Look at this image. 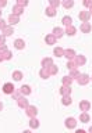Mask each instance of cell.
<instances>
[{
	"mask_svg": "<svg viewBox=\"0 0 92 133\" xmlns=\"http://www.w3.org/2000/svg\"><path fill=\"white\" fill-rule=\"evenodd\" d=\"M60 93L64 96V97H66V96H70V93H71V87H70V86H63L61 89H60Z\"/></svg>",
	"mask_w": 92,
	"mask_h": 133,
	"instance_id": "14",
	"label": "cell"
},
{
	"mask_svg": "<svg viewBox=\"0 0 92 133\" xmlns=\"http://www.w3.org/2000/svg\"><path fill=\"white\" fill-rule=\"evenodd\" d=\"M45 42L48 44H54V43H56V37H54L53 35H48L45 37Z\"/></svg>",
	"mask_w": 92,
	"mask_h": 133,
	"instance_id": "19",
	"label": "cell"
},
{
	"mask_svg": "<svg viewBox=\"0 0 92 133\" xmlns=\"http://www.w3.org/2000/svg\"><path fill=\"white\" fill-rule=\"evenodd\" d=\"M59 6H60V2H59V0H52V2H50V7L56 8V7H59Z\"/></svg>",
	"mask_w": 92,
	"mask_h": 133,
	"instance_id": "32",
	"label": "cell"
},
{
	"mask_svg": "<svg viewBox=\"0 0 92 133\" xmlns=\"http://www.w3.org/2000/svg\"><path fill=\"white\" fill-rule=\"evenodd\" d=\"M75 76H79V74H78V71L73 69V71H71V75H70V78L73 79V78H75Z\"/></svg>",
	"mask_w": 92,
	"mask_h": 133,
	"instance_id": "35",
	"label": "cell"
},
{
	"mask_svg": "<svg viewBox=\"0 0 92 133\" xmlns=\"http://www.w3.org/2000/svg\"><path fill=\"white\" fill-rule=\"evenodd\" d=\"M13 78H14V81H21V78H22V74H21L20 71H15V72L13 74Z\"/></svg>",
	"mask_w": 92,
	"mask_h": 133,
	"instance_id": "28",
	"label": "cell"
},
{
	"mask_svg": "<svg viewBox=\"0 0 92 133\" xmlns=\"http://www.w3.org/2000/svg\"><path fill=\"white\" fill-rule=\"evenodd\" d=\"M84 6L92 8V0H85V2H84Z\"/></svg>",
	"mask_w": 92,
	"mask_h": 133,
	"instance_id": "36",
	"label": "cell"
},
{
	"mask_svg": "<svg viewBox=\"0 0 92 133\" xmlns=\"http://www.w3.org/2000/svg\"><path fill=\"white\" fill-rule=\"evenodd\" d=\"M91 81H92V78H91Z\"/></svg>",
	"mask_w": 92,
	"mask_h": 133,
	"instance_id": "49",
	"label": "cell"
},
{
	"mask_svg": "<svg viewBox=\"0 0 92 133\" xmlns=\"http://www.w3.org/2000/svg\"><path fill=\"white\" fill-rule=\"evenodd\" d=\"M24 133H31V132H29V130H24Z\"/></svg>",
	"mask_w": 92,
	"mask_h": 133,
	"instance_id": "45",
	"label": "cell"
},
{
	"mask_svg": "<svg viewBox=\"0 0 92 133\" xmlns=\"http://www.w3.org/2000/svg\"><path fill=\"white\" fill-rule=\"evenodd\" d=\"M64 57H67L68 60H74L75 51H74V50H66V51H64Z\"/></svg>",
	"mask_w": 92,
	"mask_h": 133,
	"instance_id": "16",
	"label": "cell"
},
{
	"mask_svg": "<svg viewBox=\"0 0 92 133\" xmlns=\"http://www.w3.org/2000/svg\"><path fill=\"white\" fill-rule=\"evenodd\" d=\"M29 126H31L32 129H36L38 126H39V122H38L35 118H31V121H29Z\"/></svg>",
	"mask_w": 92,
	"mask_h": 133,
	"instance_id": "26",
	"label": "cell"
},
{
	"mask_svg": "<svg viewBox=\"0 0 92 133\" xmlns=\"http://www.w3.org/2000/svg\"><path fill=\"white\" fill-rule=\"evenodd\" d=\"M22 11H24V8L21 7V6H18V4L13 7V14H14V15H20V14H22Z\"/></svg>",
	"mask_w": 92,
	"mask_h": 133,
	"instance_id": "15",
	"label": "cell"
},
{
	"mask_svg": "<svg viewBox=\"0 0 92 133\" xmlns=\"http://www.w3.org/2000/svg\"><path fill=\"white\" fill-rule=\"evenodd\" d=\"M27 2H22V0H20V2H18V6H27Z\"/></svg>",
	"mask_w": 92,
	"mask_h": 133,
	"instance_id": "40",
	"label": "cell"
},
{
	"mask_svg": "<svg viewBox=\"0 0 92 133\" xmlns=\"http://www.w3.org/2000/svg\"><path fill=\"white\" fill-rule=\"evenodd\" d=\"M71 82H73V79H71L70 76H64V78H63V85H64V86H70Z\"/></svg>",
	"mask_w": 92,
	"mask_h": 133,
	"instance_id": "27",
	"label": "cell"
},
{
	"mask_svg": "<svg viewBox=\"0 0 92 133\" xmlns=\"http://www.w3.org/2000/svg\"><path fill=\"white\" fill-rule=\"evenodd\" d=\"M61 103H63V105H70V104L73 103V100H71L70 96H66V97H63Z\"/></svg>",
	"mask_w": 92,
	"mask_h": 133,
	"instance_id": "24",
	"label": "cell"
},
{
	"mask_svg": "<svg viewBox=\"0 0 92 133\" xmlns=\"http://www.w3.org/2000/svg\"><path fill=\"white\" fill-rule=\"evenodd\" d=\"M14 46H15V49L21 50V49H24V47H25V42H24L22 39H17V40L14 42Z\"/></svg>",
	"mask_w": 92,
	"mask_h": 133,
	"instance_id": "11",
	"label": "cell"
},
{
	"mask_svg": "<svg viewBox=\"0 0 92 133\" xmlns=\"http://www.w3.org/2000/svg\"><path fill=\"white\" fill-rule=\"evenodd\" d=\"M0 15H2V11H0Z\"/></svg>",
	"mask_w": 92,
	"mask_h": 133,
	"instance_id": "48",
	"label": "cell"
},
{
	"mask_svg": "<svg viewBox=\"0 0 92 133\" xmlns=\"http://www.w3.org/2000/svg\"><path fill=\"white\" fill-rule=\"evenodd\" d=\"M2 56H3V58H4V60H10L13 54H11V53H10V51H8V50H7V51H6V53H3Z\"/></svg>",
	"mask_w": 92,
	"mask_h": 133,
	"instance_id": "33",
	"label": "cell"
},
{
	"mask_svg": "<svg viewBox=\"0 0 92 133\" xmlns=\"http://www.w3.org/2000/svg\"><path fill=\"white\" fill-rule=\"evenodd\" d=\"M85 57H84V56H77V57H75L74 58V62H75V65H84V64H85Z\"/></svg>",
	"mask_w": 92,
	"mask_h": 133,
	"instance_id": "9",
	"label": "cell"
},
{
	"mask_svg": "<svg viewBox=\"0 0 92 133\" xmlns=\"http://www.w3.org/2000/svg\"><path fill=\"white\" fill-rule=\"evenodd\" d=\"M46 15H49V17H54V15H56V8H53V7H48V8H46Z\"/></svg>",
	"mask_w": 92,
	"mask_h": 133,
	"instance_id": "23",
	"label": "cell"
},
{
	"mask_svg": "<svg viewBox=\"0 0 92 133\" xmlns=\"http://www.w3.org/2000/svg\"><path fill=\"white\" fill-rule=\"evenodd\" d=\"M78 17L81 21H84V22H88V19L91 18V14H89V11H79Z\"/></svg>",
	"mask_w": 92,
	"mask_h": 133,
	"instance_id": "4",
	"label": "cell"
},
{
	"mask_svg": "<svg viewBox=\"0 0 92 133\" xmlns=\"http://www.w3.org/2000/svg\"><path fill=\"white\" fill-rule=\"evenodd\" d=\"M79 108H81L82 111H88L91 108V103L89 101H81L79 103Z\"/></svg>",
	"mask_w": 92,
	"mask_h": 133,
	"instance_id": "12",
	"label": "cell"
},
{
	"mask_svg": "<svg viewBox=\"0 0 92 133\" xmlns=\"http://www.w3.org/2000/svg\"><path fill=\"white\" fill-rule=\"evenodd\" d=\"M29 93H31V87L29 86H21V89H20V94H22V96H28Z\"/></svg>",
	"mask_w": 92,
	"mask_h": 133,
	"instance_id": "10",
	"label": "cell"
},
{
	"mask_svg": "<svg viewBox=\"0 0 92 133\" xmlns=\"http://www.w3.org/2000/svg\"><path fill=\"white\" fill-rule=\"evenodd\" d=\"M67 66H68V69H75V62H74V60H70L68 62H67Z\"/></svg>",
	"mask_w": 92,
	"mask_h": 133,
	"instance_id": "31",
	"label": "cell"
},
{
	"mask_svg": "<svg viewBox=\"0 0 92 133\" xmlns=\"http://www.w3.org/2000/svg\"><path fill=\"white\" fill-rule=\"evenodd\" d=\"M4 42H6V36L0 35V46H3V44H4Z\"/></svg>",
	"mask_w": 92,
	"mask_h": 133,
	"instance_id": "38",
	"label": "cell"
},
{
	"mask_svg": "<svg viewBox=\"0 0 92 133\" xmlns=\"http://www.w3.org/2000/svg\"><path fill=\"white\" fill-rule=\"evenodd\" d=\"M0 51H2V54H3V53H6V51H7V47H6L4 44H3V46H0Z\"/></svg>",
	"mask_w": 92,
	"mask_h": 133,
	"instance_id": "39",
	"label": "cell"
},
{
	"mask_svg": "<svg viewBox=\"0 0 92 133\" xmlns=\"http://www.w3.org/2000/svg\"><path fill=\"white\" fill-rule=\"evenodd\" d=\"M8 22H10V25H11V26H13V25H15L17 22H20V18H18V15L10 14V17H8Z\"/></svg>",
	"mask_w": 92,
	"mask_h": 133,
	"instance_id": "8",
	"label": "cell"
},
{
	"mask_svg": "<svg viewBox=\"0 0 92 133\" xmlns=\"http://www.w3.org/2000/svg\"><path fill=\"white\" fill-rule=\"evenodd\" d=\"M54 56H57V57H61V56H64V50H63L61 47H56L54 49Z\"/></svg>",
	"mask_w": 92,
	"mask_h": 133,
	"instance_id": "25",
	"label": "cell"
},
{
	"mask_svg": "<svg viewBox=\"0 0 92 133\" xmlns=\"http://www.w3.org/2000/svg\"><path fill=\"white\" fill-rule=\"evenodd\" d=\"M61 22L64 24L66 26H70V25H73V19H71V17H68V15H66V17H63Z\"/></svg>",
	"mask_w": 92,
	"mask_h": 133,
	"instance_id": "17",
	"label": "cell"
},
{
	"mask_svg": "<svg viewBox=\"0 0 92 133\" xmlns=\"http://www.w3.org/2000/svg\"><path fill=\"white\" fill-rule=\"evenodd\" d=\"M48 69H49V72H50V75H54V74H57V71H59L56 65H50V66H49Z\"/></svg>",
	"mask_w": 92,
	"mask_h": 133,
	"instance_id": "30",
	"label": "cell"
},
{
	"mask_svg": "<svg viewBox=\"0 0 92 133\" xmlns=\"http://www.w3.org/2000/svg\"><path fill=\"white\" fill-rule=\"evenodd\" d=\"M75 133H85V130H82V129H79V130H77Z\"/></svg>",
	"mask_w": 92,
	"mask_h": 133,
	"instance_id": "42",
	"label": "cell"
},
{
	"mask_svg": "<svg viewBox=\"0 0 92 133\" xmlns=\"http://www.w3.org/2000/svg\"><path fill=\"white\" fill-rule=\"evenodd\" d=\"M66 126L68 129H74L75 126H77V121H75L74 118H67L66 119Z\"/></svg>",
	"mask_w": 92,
	"mask_h": 133,
	"instance_id": "5",
	"label": "cell"
},
{
	"mask_svg": "<svg viewBox=\"0 0 92 133\" xmlns=\"http://www.w3.org/2000/svg\"><path fill=\"white\" fill-rule=\"evenodd\" d=\"M81 31L84 32V33H88V32H91V24H88V22H84L82 25H81Z\"/></svg>",
	"mask_w": 92,
	"mask_h": 133,
	"instance_id": "18",
	"label": "cell"
},
{
	"mask_svg": "<svg viewBox=\"0 0 92 133\" xmlns=\"http://www.w3.org/2000/svg\"><path fill=\"white\" fill-rule=\"evenodd\" d=\"M3 91L6 94H13L15 91V89H14V86H13V83H6V85L3 86Z\"/></svg>",
	"mask_w": 92,
	"mask_h": 133,
	"instance_id": "2",
	"label": "cell"
},
{
	"mask_svg": "<svg viewBox=\"0 0 92 133\" xmlns=\"http://www.w3.org/2000/svg\"><path fill=\"white\" fill-rule=\"evenodd\" d=\"M63 6H64L66 8H70V7L74 6V2H71V0H70V2H64V3H63Z\"/></svg>",
	"mask_w": 92,
	"mask_h": 133,
	"instance_id": "34",
	"label": "cell"
},
{
	"mask_svg": "<svg viewBox=\"0 0 92 133\" xmlns=\"http://www.w3.org/2000/svg\"><path fill=\"white\" fill-rule=\"evenodd\" d=\"M50 65H53L52 58H43V60H42V66H43V68H49Z\"/></svg>",
	"mask_w": 92,
	"mask_h": 133,
	"instance_id": "13",
	"label": "cell"
},
{
	"mask_svg": "<svg viewBox=\"0 0 92 133\" xmlns=\"http://www.w3.org/2000/svg\"><path fill=\"white\" fill-rule=\"evenodd\" d=\"M6 26H7V25H6V22H4V21H3L2 18H0V29H4Z\"/></svg>",
	"mask_w": 92,
	"mask_h": 133,
	"instance_id": "37",
	"label": "cell"
},
{
	"mask_svg": "<svg viewBox=\"0 0 92 133\" xmlns=\"http://www.w3.org/2000/svg\"><path fill=\"white\" fill-rule=\"evenodd\" d=\"M89 14H92V8H91V10H89Z\"/></svg>",
	"mask_w": 92,
	"mask_h": 133,
	"instance_id": "47",
	"label": "cell"
},
{
	"mask_svg": "<svg viewBox=\"0 0 92 133\" xmlns=\"http://www.w3.org/2000/svg\"><path fill=\"white\" fill-rule=\"evenodd\" d=\"M89 133H92V126L89 128Z\"/></svg>",
	"mask_w": 92,
	"mask_h": 133,
	"instance_id": "46",
	"label": "cell"
},
{
	"mask_svg": "<svg viewBox=\"0 0 92 133\" xmlns=\"http://www.w3.org/2000/svg\"><path fill=\"white\" fill-rule=\"evenodd\" d=\"M75 32H77V29H75L73 25H70V26H67V29H66V33L67 35H70V36H73V35H75Z\"/></svg>",
	"mask_w": 92,
	"mask_h": 133,
	"instance_id": "22",
	"label": "cell"
},
{
	"mask_svg": "<svg viewBox=\"0 0 92 133\" xmlns=\"http://www.w3.org/2000/svg\"><path fill=\"white\" fill-rule=\"evenodd\" d=\"M7 4V2H4V0H0V7H4Z\"/></svg>",
	"mask_w": 92,
	"mask_h": 133,
	"instance_id": "41",
	"label": "cell"
},
{
	"mask_svg": "<svg viewBox=\"0 0 92 133\" xmlns=\"http://www.w3.org/2000/svg\"><path fill=\"white\" fill-rule=\"evenodd\" d=\"M39 74H41V76L43 78V79H48V78L50 76V72H49V69H48V68H42Z\"/></svg>",
	"mask_w": 92,
	"mask_h": 133,
	"instance_id": "21",
	"label": "cell"
},
{
	"mask_svg": "<svg viewBox=\"0 0 92 133\" xmlns=\"http://www.w3.org/2000/svg\"><path fill=\"white\" fill-rule=\"evenodd\" d=\"M79 121H81V122H88V121H89V115H88L87 112H84V114L79 116Z\"/></svg>",
	"mask_w": 92,
	"mask_h": 133,
	"instance_id": "29",
	"label": "cell"
},
{
	"mask_svg": "<svg viewBox=\"0 0 92 133\" xmlns=\"http://www.w3.org/2000/svg\"><path fill=\"white\" fill-rule=\"evenodd\" d=\"M2 108H3V104H2V103H0V111H2Z\"/></svg>",
	"mask_w": 92,
	"mask_h": 133,
	"instance_id": "44",
	"label": "cell"
},
{
	"mask_svg": "<svg viewBox=\"0 0 92 133\" xmlns=\"http://www.w3.org/2000/svg\"><path fill=\"white\" fill-rule=\"evenodd\" d=\"M4 60V58H3V56H2V54H0V61H3Z\"/></svg>",
	"mask_w": 92,
	"mask_h": 133,
	"instance_id": "43",
	"label": "cell"
},
{
	"mask_svg": "<svg viewBox=\"0 0 92 133\" xmlns=\"http://www.w3.org/2000/svg\"><path fill=\"white\" fill-rule=\"evenodd\" d=\"M36 114H38L36 107H33V105H28L27 107V115L29 116V118H35Z\"/></svg>",
	"mask_w": 92,
	"mask_h": 133,
	"instance_id": "1",
	"label": "cell"
},
{
	"mask_svg": "<svg viewBox=\"0 0 92 133\" xmlns=\"http://www.w3.org/2000/svg\"><path fill=\"white\" fill-rule=\"evenodd\" d=\"M13 33H14V29H13L11 25H7V26L3 29V36H10Z\"/></svg>",
	"mask_w": 92,
	"mask_h": 133,
	"instance_id": "7",
	"label": "cell"
},
{
	"mask_svg": "<svg viewBox=\"0 0 92 133\" xmlns=\"http://www.w3.org/2000/svg\"><path fill=\"white\" fill-rule=\"evenodd\" d=\"M53 36L57 37V39H59V37H61L63 36V29L61 28H54L53 29Z\"/></svg>",
	"mask_w": 92,
	"mask_h": 133,
	"instance_id": "20",
	"label": "cell"
},
{
	"mask_svg": "<svg viewBox=\"0 0 92 133\" xmlns=\"http://www.w3.org/2000/svg\"><path fill=\"white\" fill-rule=\"evenodd\" d=\"M89 81H91V78L88 76L87 74H82V75H79V76H78V83H79V85H87Z\"/></svg>",
	"mask_w": 92,
	"mask_h": 133,
	"instance_id": "3",
	"label": "cell"
},
{
	"mask_svg": "<svg viewBox=\"0 0 92 133\" xmlns=\"http://www.w3.org/2000/svg\"><path fill=\"white\" fill-rule=\"evenodd\" d=\"M17 103H18V107L21 108H27L29 104H28V100L27 98H24V97H20L18 100H17Z\"/></svg>",
	"mask_w": 92,
	"mask_h": 133,
	"instance_id": "6",
	"label": "cell"
}]
</instances>
